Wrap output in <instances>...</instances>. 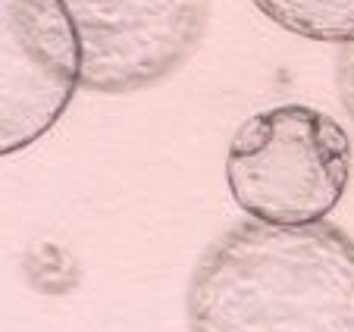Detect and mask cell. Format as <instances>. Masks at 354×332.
<instances>
[{"label": "cell", "instance_id": "5", "mask_svg": "<svg viewBox=\"0 0 354 332\" xmlns=\"http://www.w3.org/2000/svg\"><path fill=\"white\" fill-rule=\"evenodd\" d=\"M273 26L320 44L354 41V0H251Z\"/></svg>", "mask_w": 354, "mask_h": 332}, {"label": "cell", "instance_id": "3", "mask_svg": "<svg viewBox=\"0 0 354 332\" xmlns=\"http://www.w3.org/2000/svg\"><path fill=\"white\" fill-rule=\"evenodd\" d=\"M79 35L82 88L135 94L179 73L207 35L210 0H63Z\"/></svg>", "mask_w": 354, "mask_h": 332}, {"label": "cell", "instance_id": "6", "mask_svg": "<svg viewBox=\"0 0 354 332\" xmlns=\"http://www.w3.org/2000/svg\"><path fill=\"white\" fill-rule=\"evenodd\" d=\"M335 94L339 104L354 122V41L342 44L339 57H335Z\"/></svg>", "mask_w": 354, "mask_h": 332}, {"label": "cell", "instance_id": "4", "mask_svg": "<svg viewBox=\"0 0 354 332\" xmlns=\"http://www.w3.org/2000/svg\"><path fill=\"white\" fill-rule=\"evenodd\" d=\"M79 88V35L63 0H0V157L44 138Z\"/></svg>", "mask_w": 354, "mask_h": 332}, {"label": "cell", "instance_id": "2", "mask_svg": "<svg viewBox=\"0 0 354 332\" xmlns=\"http://www.w3.org/2000/svg\"><path fill=\"white\" fill-rule=\"evenodd\" d=\"M354 147L345 126L308 104L248 116L226 154V185L251 219L276 226L320 223L351 182Z\"/></svg>", "mask_w": 354, "mask_h": 332}, {"label": "cell", "instance_id": "1", "mask_svg": "<svg viewBox=\"0 0 354 332\" xmlns=\"http://www.w3.org/2000/svg\"><path fill=\"white\" fill-rule=\"evenodd\" d=\"M188 332H354V239L320 219H245L216 235L185 288Z\"/></svg>", "mask_w": 354, "mask_h": 332}]
</instances>
